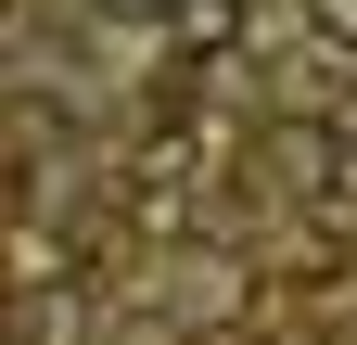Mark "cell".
Segmentation results:
<instances>
[{
  "label": "cell",
  "mask_w": 357,
  "mask_h": 345,
  "mask_svg": "<svg viewBox=\"0 0 357 345\" xmlns=\"http://www.w3.org/2000/svg\"><path fill=\"white\" fill-rule=\"evenodd\" d=\"M89 13H128V26H166L178 0H89Z\"/></svg>",
  "instance_id": "obj_2"
},
{
  "label": "cell",
  "mask_w": 357,
  "mask_h": 345,
  "mask_svg": "<svg viewBox=\"0 0 357 345\" xmlns=\"http://www.w3.org/2000/svg\"><path fill=\"white\" fill-rule=\"evenodd\" d=\"M306 38H319V52H344V64H357V0H306Z\"/></svg>",
  "instance_id": "obj_1"
}]
</instances>
